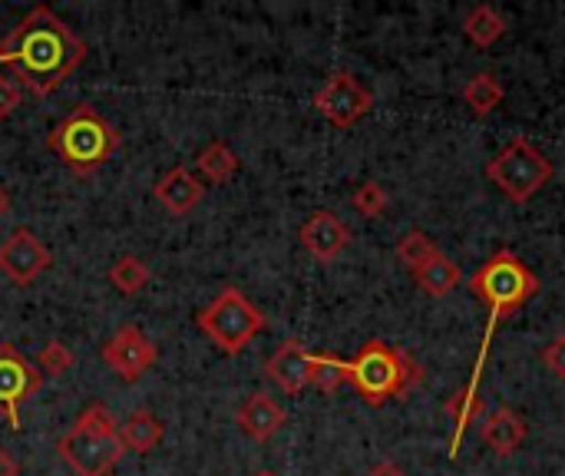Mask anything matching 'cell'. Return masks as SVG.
<instances>
[{"label": "cell", "instance_id": "d6986e66", "mask_svg": "<svg viewBox=\"0 0 565 476\" xmlns=\"http://www.w3.org/2000/svg\"><path fill=\"white\" fill-rule=\"evenodd\" d=\"M414 278H417V285H420L430 298H447V295L460 285V268H457L444 252H437Z\"/></svg>", "mask_w": 565, "mask_h": 476}, {"label": "cell", "instance_id": "7a4b0ae2", "mask_svg": "<svg viewBox=\"0 0 565 476\" xmlns=\"http://www.w3.org/2000/svg\"><path fill=\"white\" fill-rule=\"evenodd\" d=\"M470 288L490 308V321H487V331H483V341H480V355H477L473 374L467 381L470 391H480L483 364L490 358V345H493V335H497L500 321L507 315H516L540 292V278L526 268L523 258H516L513 252L500 248L497 255H490L487 265H480V272L470 278Z\"/></svg>", "mask_w": 565, "mask_h": 476}, {"label": "cell", "instance_id": "5b68a950", "mask_svg": "<svg viewBox=\"0 0 565 476\" xmlns=\"http://www.w3.org/2000/svg\"><path fill=\"white\" fill-rule=\"evenodd\" d=\"M46 146L70 166L76 176L96 172L113 152L119 149V133L113 123H106L93 106H76L66 119H60L46 139Z\"/></svg>", "mask_w": 565, "mask_h": 476}, {"label": "cell", "instance_id": "cb8c5ba5", "mask_svg": "<svg viewBox=\"0 0 565 476\" xmlns=\"http://www.w3.org/2000/svg\"><path fill=\"white\" fill-rule=\"evenodd\" d=\"M344 384H348V371H344L341 358H334V355H311V388H318L324 394H334Z\"/></svg>", "mask_w": 565, "mask_h": 476}, {"label": "cell", "instance_id": "30bf717a", "mask_svg": "<svg viewBox=\"0 0 565 476\" xmlns=\"http://www.w3.org/2000/svg\"><path fill=\"white\" fill-rule=\"evenodd\" d=\"M50 265H53L50 248H46L30 229L10 232L7 242L0 245V272H3L13 285H20V288L33 285Z\"/></svg>", "mask_w": 565, "mask_h": 476}, {"label": "cell", "instance_id": "7402d4cb", "mask_svg": "<svg viewBox=\"0 0 565 476\" xmlns=\"http://www.w3.org/2000/svg\"><path fill=\"white\" fill-rule=\"evenodd\" d=\"M109 282H113V288H116L119 295L132 298V295H139V292L149 285V265H146L142 258H136V255H122V258H116V265L109 268Z\"/></svg>", "mask_w": 565, "mask_h": 476}, {"label": "cell", "instance_id": "ba28073f", "mask_svg": "<svg viewBox=\"0 0 565 476\" xmlns=\"http://www.w3.org/2000/svg\"><path fill=\"white\" fill-rule=\"evenodd\" d=\"M315 106H318V113H321L331 126L348 129V126H354L358 119H364V116L371 113L374 96H371V89H367L354 73L338 70V73H331V76L324 80V86L315 93Z\"/></svg>", "mask_w": 565, "mask_h": 476}, {"label": "cell", "instance_id": "2e32d148", "mask_svg": "<svg viewBox=\"0 0 565 476\" xmlns=\"http://www.w3.org/2000/svg\"><path fill=\"white\" fill-rule=\"evenodd\" d=\"M526 434H530L526 421H523L516 411H510V408L493 411V414L480 424V437H483V444H490V451H493V454H500V457L516 454V451L523 447Z\"/></svg>", "mask_w": 565, "mask_h": 476}, {"label": "cell", "instance_id": "484cf974", "mask_svg": "<svg viewBox=\"0 0 565 476\" xmlns=\"http://www.w3.org/2000/svg\"><path fill=\"white\" fill-rule=\"evenodd\" d=\"M36 364H40L43 374L60 378V374H66L73 368V355H70V348L63 341H46L40 348V355H36Z\"/></svg>", "mask_w": 565, "mask_h": 476}, {"label": "cell", "instance_id": "f1b7e54d", "mask_svg": "<svg viewBox=\"0 0 565 476\" xmlns=\"http://www.w3.org/2000/svg\"><path fill=\"white\" fill-rule=\"evenodd\" d=\"M0 476H20V467L13 461V454L7 447H0Z\"/></svg>", "mask_w": 565, "mask_h": 476}, {"label": "cell", "instance_id": "f546056e", "mask_svg": "<svg viewBox=\"0 0 565 476\" xmlns=\"http://www.w3.org/2000/svg\"><path fill=\"white\" fill-rule=\"evenodd\" d=\"M367 476H404V470L397 467V464H391V461H384V464H374Z\"/></svg>", "mask_w": 565, "mask_h": 476}, {"label": "cell", "instance_id": "277c9868", "mask_svg": "<svg viewBox=\"0 0 565 476\" xmlns=\"http://www.w3.org/2000/svg\"><path fill=\"white\" fill-rule=\"evenodd\" d=\"M56 451L76 476H109L126 454L119 427L103 404H89L79 421L56 441Z\"/></svg>", "mask_w": 565, "mask_h": 476}, {"label": "cell", "instance_id": "ffe728a7", "mask_svg": "<svg viewBox=\"0 0 565 476\" xmlns=\"http://www.w3.org/2000/svg\"><path fill=\"white\" fill-rule=\"evenodd\" d=\"M463 33H467L480 50H487V46H493V43L507 33V20H503V13H500V10H493V7H487V3H480V7H473V10L467 13V20H463Z\"/></svg>", "mask_w": 565, "mask_h": 476}, {"label": "cell", "instance_id": "4316f807", "mask_svg": "<svg viewBox=\"0 0 565 476\" xmlns=\"http://www.w3.org/2000/svg\"><path fill=\"white\" fill-rule=\"evenodd\" d=\"M543 364L565 381V335H556L546 348H543Z\"/></svg>", "mask_w": 565, "mask_h": 476}, {"label": "cell", "instance_id": "8fae6325", "mask_svg": "<svg viewBox=\"0 0 565 476\" xmlns=\"http://www.w3.org/2000/svg\"><path fill=\"white\" fill-rule=\"evenodd\" d=\"M103 361L126 381H139L156 361H159V351L156 345L136 328V325H122L106 345H103Z\"/></svg>", "mask_w": 565, "mask_h": 476}, {"label": "cell", "instance_id": "603a6c76", "mask_svg": "<svg viewBox=\"0 0 565 476\" xmlns=\"http://www.w3.org/2000/svg\"><path fill=\"white\" fill-rule=\"evenodd\" d=\"M440 248L427 239V232H420V229H411L401 242H397V258H401V265L411 272V275H417L434 255H437Z\"/></svg>", "mask_w": 565, "mask_h": 476}, {"label": "cell", "instance_id": "3957f363", "mask_svg": "<svg viewBox=\"0 0 565 476\" xmlns=\"http://www.w3.org/2000/svg\"><path fill=\"white\" fill-rule=\"evenodd\" d=\"M344 371H348V384L371 408H381L384 401H397L424 381V371L411 355L377 338L367 341L358 351V358L344 361Z\"/></svg>", "mask_w": 565, "mask_h": 476}, {"label": "cell", "instance_id": "6da1fadb", "mask_svg": "<svg viewBox=\"0 0 565 476\" xmlns=\"http://www.w3.org/2000/svg\"><path fill=\"white\" fill-rule=\"evenodd\" d=\"M83 60L86 43L46 3H36L0 40V66H7L20 80V89L33 96H50Z\"/></svg>", "mask_w": 565, "mask_h": 476}, {"label": "cell", "instance_id": "d4e9b609", "mask_svg": "<svg viewBox=\"0 0 565 476\" xmlns=\"http://www.w3.org/2000/svg\"><path fill=\"white\" fill-rule=\"evenodd\" d=\"M351 205L364 215V219H377V215H384V209H387V192H384V186L381 182H361L358 186V192L351 195Z\"/></svg>", "mask_w": 565, "mask_h": 476}, {"label": "cell", "instance_id": "9c48e42d", "mask_svg": "<svg viewBox=\"0 0 565 476\" xmlns=\"http://www.w3.org/2000/svg\"><path fill=\"white\" fill-rule=\"evenodd\" d=\"M43 388V374L13 348L0 345V414L13 431H20V404Z\"/></svg>", "mask_w": 565, "mask_h": 476}, {"label": "cell", "instance_id": "5bb4252c", "mask_svg": "<svg viewBox=\"0 0 565 476\" xmlns=\"http://www.w3.org/2000/svg\"><path fill=\"white\" fill-rule=\"evenodd\" d=\"M235 421H238V427H242L245 437L265 444V441H271V437L285 427V408H281L278 401H271L268 394L258 391V394H248V398L238 404Z\"/></svg>", "mask_w": 565, "mask_h": 476}, {"label": "cell", "instance_id": "ac0fdd59", "mask_svg": "<svg viewBox=\"0 0 565 476\" xmlns=\"http://www.w3.org/2000/svg\"><path fill=\"white\" fill-rule=\"evenodd\" d=\"M195 169H199V176H202L205 182L225 186V182L238 172V156H235L222 139H215V142H209V146L195 156Z\"/></svg>", "mask_w": 565, "mask_h": 476}, {"label": "cell", "instance_id": "e0dca14e", "mask_svg": "<svg viewBox=\"0 0 565 476\" xmlns=\"http://www.w3.org/2000/svg\"><path fill=\"white\" fill-rule=\"evenodd\" d=\"M162 421L152 414V411H132L129 417H126V424L119 427V441H122V447L126 451H136V454H149V451H156L159 447V441H162Z\"/></svg>", "mask_w": 565, "mask_h": 476}, {"label": "cell", "instance_id": "83f0119b", "mask_svg": "<svg viewBox=\"0 0 565 476\" xmlns=\"http://www.w3.org/2000/svg\"><path fill=\"white\" fill-rule=\"evenodd\" d=\"M20 96H23L20 83H13V80H3V76H0V119H7V116L20 106Z\"/></svg>", "mask_w": 565, "mask_h": 476}, {"label": "cell", "instance_id": "9a60e30c", "mask_svg": "<svg viewBox=\"0 0 565 476\" xmlns=\"http://www.w3.org/2000/svg\"><path fill=\"white\" fill-rule=\"evenodd\" d=\"M202 192H205V186H202V179L192 172V169H185V166H172L162 179H159V186H156V199H159V205L169 212V215H189L199 202H202Z\"/></svg>", "mask_w": 565, "mask_h": 476}, {"label": "cell", "instance_id": "1f68e13d", "mask_svg": "<svg viewBox=\"0 0 565 476\" xmlns=\"http://www.w3.org/2000/svg\"><path fill=\"white\" fill-rule=\"evenodd\" d=\"M255 476H278V474H271V470H258Z\"/></svg>", "mask_w": 565, "mask_h": 476}, {"label": "cell", "instance_id": "7c38bea8", "mask_svg": "<svg viewBox=\"0 0 565 476\" xmlns=\"http://www.w3.org/2000/svg\"><path fill=\"white\" fill-rule=\"evenodd\" d=\"M298 239H301L305 252L315 255L318 262H334V258L348 248L351 229H348L334 212H324V209H321V212H315V215L301 225Z\"/></svg>", "mask_w": 565, "mask_h": 476}, {"label": "cell", "instance_id": "4dcf8cb0", "mask_svg": "<svg viewBox=\"0 0 565 476\" xmlns=\"http://www.w3.org/2000/svg\"><path fill=\"white\" fill-rule=\"evenodd\" d=\"M7 209H10V195H7V192H3V186H0V215H3Z\"/></svg>", "mask_w": 565, "mask_h": 476}, {"label": "cell", "instance_id": "4fadbf2b", "mask_svg": "<svg viewBox=\"0 0 565 476\" xmlns=\"http://www.w3.org/2000/svg\"><path fill=\"white\" fill-rule=\"evenodd\" d=\"M265 374L285 391V394H301L311 388V351H305L301 341L288 338L265 364Z\"/></svg>", "mask_w": 565, "mask_h": 476}, {"label": "cell", "instance_id": "44dd1931", "mask_svg": "<svg viewBox=\"0 0 565 476\" xmlns=\"http://www.w3.org/2000/svg\"><path fill=\"white\" fill-rule=\"evenodd\" d=\"M503 96H507V89H503V83L493 76V73H477L467 86H463V99H467V106L483 119V116H490L500 103H503Z\"/></svg>", "mask_w": 565, "mask_h": 476}, {"label": "cell", "instance_id": "52a82bcc", "mask_svg": "<svg viewBox=\"0 0 565 476\" xmlns=\"http://www.w3.org/2000/svg\"><path fill=\"white\" fill-rule=\"evenodd\" d=\"M487 179L513 202H530L550 179H553V162L526 139L516 136L507 142L487 166Z\"/></svg>", "mask_w": 565, "mask_h": 476}, {"label": "cell", "instance_id": "8992f818", "mask_svg": "<svg viewBox=\"0 0 565 476\" xmlns=\"http://www.w3.org/2000/svg\"><path fill=\"white\" fill-rule=\"evenodd\" d=\"M199 331L222 351V355H238L252 345V338L265 328V315L238 292V288H222L212 305L199 311Z\"/></svg>", "mask_w": 565, "mask_h": 476}]
</instances>
